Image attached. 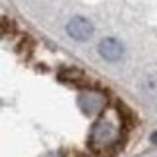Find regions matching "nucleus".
<instances>
[{
	"label": "nucleus",
	"mask_w": 157,
	"mask_h": 157,
	"mask_svg": "<svg viewBox=\"0 0 157 157\" xmlns=\"http://www.w3.org/2000/svg\"><path fill=\"white\" fill-rule=\"evenodd\" d=\"M118 142V130L113 122H109L107 118H99L93 124L91 134H89V147L97 153L107 151L109 147L117 146Z\"/></svg>",
	"instance_id": "1"
},
{
	"label": "nucleus",
	"mask_w": 157,
	"mask_h": 157,
	"mask_svg": "<svg viewBox=\"0 0 157 157\" xmlns=\"http://www.w3.org/2000/svg\"><path fill=\"white\" fill-rule=\"evenodd\" d=\"M66 33L76 41H86L93 35V23L89 20H86V17H82V16H76L68 21Z\"/></svg>",
	"instance_id": "2"
},
{
	"label": "nucleus",
	"mask_w": 157,
	"mask_h": 157,
	"mask_svg": "<svg viewBox=\"0 0 157 157\" xmlns=\"http://www.w3.org/2000/svg\"><path fill=\"white\" fill-rule=\"evenodd\" d=\"M99 54L105 60H109V62H117L118 58H122L124 47H122V43H118L117 39L107 37V39H103L99 43Z\"/></svg>",
	"instance_id": "3"
},
{
	"label": "nucleus",
	"mask_w": 157,
	"mask_h": 157,
	"mask_svg": "<svg viewBox=\"0 0 157 157\" xmlns=\"http://www.w3.org/2000/svg\"><path fill=\"white\" fill-rule=\"evenodd\" d=\"M101 105H103V97L97 95V93H93V91H87L80 97V107H82V111L87 113V114L97 113L101 109Z\"/></svg>",
	"instance_id": "4"
}]
</instances>
